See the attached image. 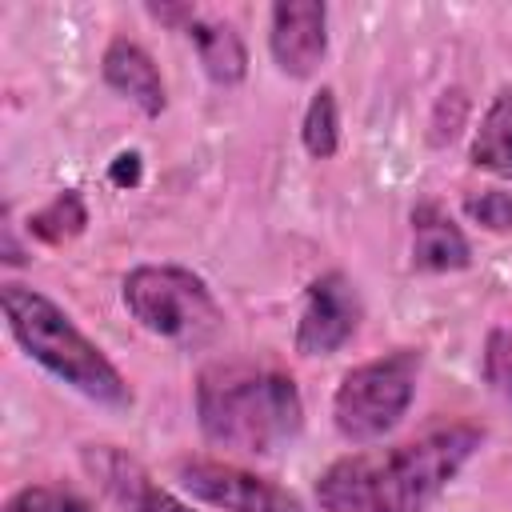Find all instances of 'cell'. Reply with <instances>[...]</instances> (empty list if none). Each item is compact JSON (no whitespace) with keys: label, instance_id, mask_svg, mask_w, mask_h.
<instances>
[{"label":"cell","instance_id":"cell-20","mask_svg":"<svg viewBox=\"0 0 512 512\" xmlns=\"http://www.w3.org/2000/svg\"><path fill=\"white\" fill-rule=\"evenodd\" d=\"M148 16L176 28V32H188V24L200 16V8L196 4H148Z\"/></svg>","mask_w":512,"mask_h":512},{"label":"cell","instance_id":"cell-4","mask_svg":"<svg viewBox=\"0 0 512 512\" xmlns=\"http://www.w3.org/2000/svg\"><path fill=\"white\" fill-rule=\"evenodd\" d=\"M120 300L144 332L184 344V348L208 344L224 324V312H220L212 288L204 284V276H196L192 268H180V264L132 268L120 280Z\"/></svg>","mask_w":512,"mask_h":512},{"label":"cell","instance_id":"cell-10","mask_svg":"<svg viewBox=\"0 0 512 512\" xmlns=\"http://www.w3.org/2000/svg\"><path fill=\"white\" fill-rule=\"evenodd\" d=\"M100 76L116 96L136 104L148 120H156L168 108V88H164V76H160L156 60L128 36L108 40V48L100 56Z\"/></svg>","mask_w":512,"mask_h":512},{"label":"cell","instance_id":"cell-14","mask_svg":"<svg viewBox=\"0 0 512 512\" xmlns=\"http://www.w3.org/2000/svg\"><path fill=\"white\" fill-rule=\"evenodd\" d=\"M84 228H88V204H84V196H80L76 188L56 192L48 204H40V208L24 220V232H28L32 240H40V244H52V248L76 240Z\"/></svg>","mask_w":512,"mask_h":512},{"label":"cell","instance_id":"cell-11","mask_svg":"<svg viewBox=\"0 0 512 512\" xmlns=\"http://www.w3.org/2000/svg\"><path fill=\"white\" fill-rule=\"evenodd\" d=\"M408 220H412V268L416 272H464L472 264L468 236L436 200H416Z\"/></svg>","mask_w":512,"mask_h":512},{"label":"cell","instance_id":"cell-8","mask_svg":"<svg viewBox=\"0 0 512 512\" xmlns=\"http://www.w3.org/2000/svg\"><path fill=\"white\" fill-rule=\"evenodd\" d=\"M268 52L292 80H308L328 56V8L320 0H280L268 16Z\"/></svg>","mask_w":512,"mask_h":512},{"label":"cell","instance_id":"cell-16","mask_svg":"<svg viewBox=\"0 0 512 512\" xmlns=\"http://www.w3.org/2000/svg\"><path fill=\"white\" fill-rule=\"evenodd\" d=\"M480 376L488 384V392L512 408V328H492L484 336V352H480Z\"/></svg>","mask_w":512,"mask_h":512},{"label":"cell","instance_id":"cell-13","mask_svg":"<svg viewBox=\"0 0 512 512\" xmlns=\"http://www.w3.org/2000/svg\"><path fill=\"white\" fill-rule=\"evenodd\" d=\"M468 160L476 168L500 176V180H512V88H504L488 104V112H484V120L472 136Z\"/></svg>","mask_w":512,"mask_h":512},{"label":"cell","instance_id":"cell-18","mask_svg":"<svg viewBox=\"0 0 512 512\" xmlns=\"http://www.w3.org/2000/svg\"><path fill=\"white\" fill-rule=\"evenodd\" d=\"M464 216L472 224H480L492 236H508L512 232V192L504 188H480L464 196Z\"/></svg>","mask_w":512,"mask_h":512},{"label":"cell","instance_id":"cell-7","mask_svg":"<svg viewBox=\"0 0 512 512\" xmlns=\"http://www.w3.org/2000/svg\"><path fill=\"white\" fill-rule=\"evenodd\" d=\"M360 320H364V300H360L356 284L340 268L320 272L304 288V308L296 320V352L300 356H332L356 336Z\"/></svg>","mask_w":512,"mask_h":512},{"label":"cell","instance_id":"cell-3","mask_svg":"<svg viewBox=\"0 0 512 512\" xmlns=\"http://www.w3.org/2000/svg\"><path fill=\"white\" fill-rule=\"evenodd\" d=\"M0 308H4V320H8V332L16 336V344L44 372H52L60 384H68L72 392H80L104 408H132V388L120 376V368L104 356V348L96 340H88L76 328V320L56 300H48L44 292H36L20 280H4Z\"/></svg>","mask_w":512,"mask_h":512},{"label":"cell","instance_id":"cell-21","mask_svg":"<svg viewBox=\"0 0 512 512\" xmlns=\"http://www.w3.org/2000/svg\"><path fill=\"white\" fill-rule=\"evenodd\" d=\"M112 180L116 184H136L140 180V156L136 152H120L112 164Z\"/></svg>","mask_w":512,"mask_h":512},{"label":"cell","instance_id":"cell-12","mask_svg":"<svg viewBox=\"0 0 512 512\" xmlns=\"http://www.w3.org/2000/svg\"><path fill=\"white\" fill-rule=\"evenodd\" d=\"M200 56V68L212 84L220 88H236L244 76H248V48L240 40V32L228 24V20H216V16H196L184 32Z\"/></svg>","mask_w":512,"mask_h":512},{"label":"cell","instance_id":"cell-19","mask_svg":"<svg viewBox=\"0 0 512 512\" xmlns=\"http://www.w3.org/2000/svg\"><path fill=\"white\" fill-rule=\"evenodd\" d=\"M464 116H468V96L460 88H448L440 100H436V116H432V144H448L460 128H464Z\"/></svg>","mask_w":512,"mask_h":512},{"label":"cell","instance_id":"cell-1","mask_svg":"<svg viewBox=\"0 0 512 512\" xmlns=\"http://www.w3.org/2000/svg\"><path fill=\"white\" fill-rule=\"evenodd\" d=\"M484 428L440 424L408 444L348 452L316 476L320 512H428L448 480L480 452Z\"/></svg>","mask_w":512,"mask_h":512},{"label":"cell","instance_id":"cell-15","mask_svg":"<svg viewBox=\"0 0 512 512\" xmlns=\"http://www.w3.org/2000/svg\"><path fill=\"white\" fill-rule=\"evenodd\" d=\"M300 144L312 160H332L340 148V108H336V92L320 88L312 92L304 120H300Z\"/></svg>","mask_w":512,"mask_h":512},{"label":"cell","instance_id":"cell-2","mask_svg":"<svg viewBox=\"0 0 512 512\" xmlns=\"http://www.w3.org/2000/svg\"><path fill=\"white\" fill-rule=\"evenodd\" d=\"M196 424L204 440L244 452L276 456L304 428V400L288 372L248 360H216L196 376Z\"/></svg>","mask_w":512,"mask_h":512},{"label":"cell","instance_id":"cell-17","mask_svg":"<svg viewBox=\"0 0 512 512\" xmlns=\"http://www.w3.org/2000/svg\"><path fill=\"white\" fill-rule=\"evenodd\" d=\"M4 512H92L84 496L56 484H28L4 500Z\"/></svg>","mask_w":512,"mask_h":512},{"label":"cell","instance_id":"cell-6","mask_svg":"<svg viewBox=\"0 0 512 512\" xmlns=\"http://www.w3.org/2000/svg\"><path fill=\"white\" fill-rule=\"evenodd\" d=\"M176 480L184 492H192L196 500L224 508V512H304L296 492H288L276 480H264L248 468H236V464L192 456V460L176 464Z\"/></svg>","mask_w":512,"mask_h":512},{"label":"cell","instance_id":"cell-5","mask_svg":"<svg viewBox=\"0 0 512 512\" xmlns=\"http://www.w3.org/2000/svg\"><path fill=\"white\" fill-rule=\"evenodd\" d=\"M420 380V348H396L344 372L332 396V424L348 444L384 440L412 408Z\"/></svg>","mask_w":512,"mask_h":512},{"label":"cell","instance_id":"cell-9","mask_svg":"<svg viewBox=\"0 0 512 512\" xmlns=\"http://www.w3.org/2000/svg\"><path fill=\"white\" fill-rule=\"evenodd\" d=\"M88 476L104 488V496L124 512H192L180 496L152 480V472L116 444H88L84 448Z\"/></svg>","mask_w":512,"mask_h":512}]
</instances>
